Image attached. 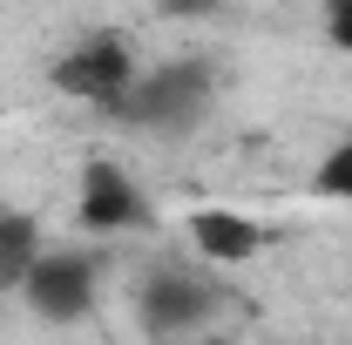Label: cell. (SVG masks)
<instances>
[{
  "label": "cell",
  "instance_id": "cell-1",
  "mask_svg": "<svg viewBox=\"0 0 352 345\" xmlns=\"http://www.w3.org/2000/svg\"><path fill=\"white\" fill-rule=\"evenodd\" d=\"M109 115H122L129 129H149V135L197 129L210 115V68L204 61H176V68H156V75H135L129 95Z\"/></svg>",
  "mask_w": 352,
  "mask_h": 345
},
{
  "label": "cell",
  "instance_id": "cell-2",
  "mask_svg": "<svg viewBox=\"0 0 352 345\" xmlns=\"http://www.w3.org/2000/svg\"><path fill=\"white\" fill-rule=\"evenodd\" d=\"M21 298L34 304V318L47 325H75L95 311V264L82 251H41L34 271L21 278Z\"/></svg>",
  "mask_w": 352,
  "mask_h": 345
},
{
  "label": "cell",
  "instance_id": "cell-3",
  "mask_svg": "<svg viewBox=\"0 0 352 345\" xmlns=\"http://www.w3.org/2000/svg\"><path fill=\"white\" fill-rule=\"evenodd\" d=\"M129 82H135V61L116 34H88L82 47H68L54 61V88L75 95V102H95V109H116L129 95Z\"/></svg>",
  "mask_w": 352,
  "mask_h": 345
},
{
  "label": "cell",
  "instance_id": "cell-4",
  "mask_svg": "<svg viewBox=\"0 0 352 345\" xmlns=\"http://www.w3.org/2000/svg\"><path fill=\"white\" fill-rule=\"evenodd\" d=\"M82 223L88 230H135V223H149V203H142V190H135V176L122 163L95 156L82 170Z\"/></svg>",
  "mask_w": 352,
  "mask_h": 345
},
{
  "label": "cell",
  "instance_id": "cell-5",
  "mask_svg": "<svg viewBox=\"0 0 352 345\" xmlns=\"http://www.w3.org/2000/svg\"><path fill=\"white\" fill-rule=\"evenodd\" d=\"M190 244H197L210 264H244V258H258L264 230L251 223V216H237V210H197L190 216Z\"/></svg>",
  "mask_w": 352,
  "mask_h": 345
},
{
  "label": "cell",
  "instance_id": "cell-6",
  "mask_svg": "<svg viewBox=\"0 0 352 345\" xmlns=\"http://www.w3.org/2000/svg\"><path fill=\"white\" fill-rule=\"evenodd\" d=\"M34 258H41V223L28 210H0V291H21Z\"/></svg>",
  "mask_w": 352,
  "mask_h": 345
},
{
  "label": "cell",
  "instance_id": "cell-7",
  "mask_svg": "<svg viewBox=\"0 0 352 345\" xmlns=\"http://www.w3.org/2000/svg\"><path fill=\"white\" fill-rule=\"evenodd\" d=\"M149 325H156V332H170V325H197V318H204V285H197V278H176V271H163V278H156V285H149Z\"/></svg>",
  "mask_w": 352,
  "mask_h": 345
},
{
  "label": "cell",
  "instance_id": "cell-8",
  "mask_svg": "<svg viewBox=\"0 0 352 345\" xmlns=\"http://www.w3.org/2000/svg\"><path fill=\"white\" fill-rule=\"evenodd\" d=\"M311 183H318V197H339V203H352V142H339V149L318 163V176H311Z\"/></svg>",
  "mask_w": 352,
  "mask_h": 345
},
{
  "label": "cell",
  "instance_id": "cell-9",
  "mask_svg": "<svg viewBox=\"0 0 352 345\" xmlns=\"http://www.w3.org/2000/svg\"><path fill=\"white\" fill-rule=\"evenodd\" d=\"M325 34L339 54H352V0H325Z\"/></svg>",
  "mask_w": 352,
  "mask_h": 345
},
{
  "label": "cell",
  "instance_id": "cell-10",
  "mask_svg": "<svg viewBox=\"0 0 352 345\" xmlns=\"http://www.w3.org/2000/svg\"><path fill=\"white\" fill-rule=\"evenodd\" d=\"M156 7H163L170 21H204V14H217L223 0H156Z\"/></svg>",
  "mask_w": 352,
  "mask_h": 345
}]
</instances>
